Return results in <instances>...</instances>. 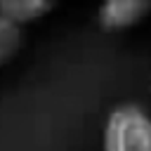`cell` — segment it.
Segmentation results:
<instances>
[{"label": "cell", "mask_w": 151, "mask_h": 151, "mask_svg": "<svg viewBox=\"0 0 151 151\" xmlns=\"http://www.w3.org/2000/svg\"><path fill=\"white\" fill-rule=\"evenodd\" d=\"M101 144L104 151H151V116L139 104L111 109Z\"/></svg>", "instance_id": "6da1fadb"}, {"label": "cell", "mask_w": 151, "mask_h": 151, "mask_svg": "<svg viewBox=\"0 0 151 151\" xmlns=\"http://www.w3.org/2000/svg\"><path fill=\"white\" fill-rule=\"evenodd\" d=\"M151 14L149 0H109L97 9V21L104 31H123L137 26Z\"/></svg>", "instance_id": "7a4b0ae2"}, {"label": "cell", "mask_w": 151, "mask_h": 151, "mask_svg": "<svg viewBox=\"0 0 151 151\" xmlns=\"http://www.w3.org/2000/svg\"><path fill=\"white\" fill-rule=\"evenodd\" d=\"M52 9L54 5L47 0H0V17L17 28H24L26 24L42 19Z\"/></svg>", "instance_id": "3957f363"}, {"label": "cell", "mask_w": 151, "mask_h": 151, "mask_svg": "<svg viewBox=\"0 0 151 151\" xmlns=\"http://www.w3.org/2000/svg\"><path fill=\"white\" fill-rule=\"evenodd\" d=\"M24 45V28L12 26L0 17V66H5Z\"/></svg>", "instance_id": "277c9868"}]
</instances>
